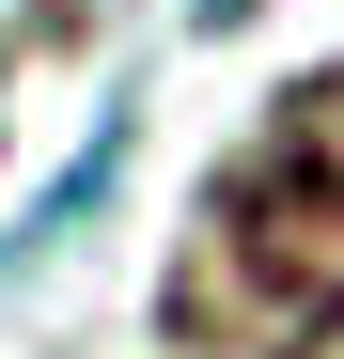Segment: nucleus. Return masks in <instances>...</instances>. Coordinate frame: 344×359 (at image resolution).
<instances>
[{
    "instance_id": "f257e3e1",
    "label": "nucleus",
    "mask_w": 344,
    "mask_h": 359,
    "mask_svg": "<svg viewBox=\"0 0 344 359\" xmlns=\"http://www.w3.org/2000/svg\"><path fill=\"white\" fill-rule=\"evenodd\" d=\"M204 328L344 344V79H298L204 203Z\"/></svg>"
}]
</instances>
